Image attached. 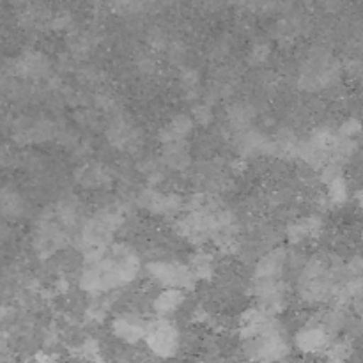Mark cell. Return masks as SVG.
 Here are the masks:
<instances>
[{"instance_id":"obj_1","label":"cell","mask_w":363,"mask_h":363,"mask_svg":"<svg viewBox=\"0 0 363 363\" xmlns=\"http://www.w3.org/2000/svg\"><path fill=\"white\" fill-rule=\"evenodd\" d=\"M140 272V257L126 245H113L99 257L85 261L80 287L85 293H110L133 282Z\"/></svg>"},{"instance_id":"obj_2","label":"cell","mask_w":363,"mask_h":363,"mask_svg":"<svg viewBox=\"0 0 363 363\" xmlns=\"http://www.w3.org/2000/svg\"><path fill=\"white\" fill-rule=\"evenodd\" d=\"M340 273L321 257H312L303 266L298 280V293L307 303H323L335 296L340 286Z\"/></svg>"},{"instance_id":"obj_3","label":"cell","mask_w":363,"mask_h":363,"mask_svg":"<svg viewBox=\"0 0 363 363\" xmlns=\"http://www.w3.org/2000/svg\"><path fill=\"white\" fill-rule=\"evenodd\" d=\"M340 80V64L332 53H315L307 62L303 64L300 71V89L307 92L323 91Z\"/></svg>"},{"instance_id":"obj_4","label":"cell","mask_w":363,"mask_h":363,"mask_svg":"<svg viewBox=\"0 0 363 363\" xmlns=\"http://www.w3.org/2000/svg\"><path fill=\"white\" fill-rule=\"evenodd\" d=\"M123 223V215L113 209L99 211L85 222L80 233V247L84 252L98 250V248L110 247L113 240V234Z\"/></svg>"},{"instance_id":"obj_5","label":"cell","mask_w":363,"mask_h":363,"mask_svg":"<svg viewBox=\"0 0 363 363\" xmlns=\"http://www.w3.org/2000/svg\"><path fill=\"white\" fill-rule=\"evenodd\" d=\"M147 273L152 282L160 287H174V289L190 291L197 284V277L190 266L174 261H155L147 264Z\"/></svg>"},{"instance_id":"obj_6","label":"cell","mask_w":363,"mask_h":363,"mask_svg":"<svg viewBox=\"0 0 363 363\" xmlns=\"http://www.w3.org/2000/svg\"><path fill=\"white\" fill-rule=\"evenodd\" d=\"M247 346L248 357L252 360L259 362H280L286 360L289 354V344H287L286 337L282 335L280 328L269 330V332L262 333V335L254 337V339L243 340Z\"/></svg>"},{"instance_id":"obj_7","label":"cell","mask_w":363,"mask_h":363,"mask_svg":"<svg viewBox=\"0 0 363 363\" xmlns=\"http://www.w3.org/2000/svg\"><path fill=\"white\" fill-rule=\"evenodd\" d=\"M144 340L149 351L158 358L176 357L181 346L179 330L165 319L147 323V332H145Z\"/></svg>"},{"instance_id":"obj_8","label":"cell","mask_w":363,"mask_h":363,"mask_svg":"<svg viewBox=\"0 0 363 363\" xmlns=\"http://www.w3.org/2000/svg\"><path fill=\"white\" fill-rule=\"evenodd\" d=\"M138 204L147 209L149 213H152V215L169 216L181 211L183 199L177 194H165V191H158L155 188H147L138 197Z\"/></svg>"},{"instance_id":"obj_9","label":"cell","mask_w":363,"mask_h":363,"mask_svg":"<svg viewBox=\"0 0 363 363\" xmlns=\"http://www.w3.org/2000/svg\"><path fill=\"white\" fill-rule=\"evenodd\" d=\"M332 333L321 323L319 325H308L294 335V346L301 353H325L330 344H332Z\"/></svg>"},{"instance_id":"obj_10","label":"cell","mask_w":363,"mask_h":363,"mask_svg":"<svg viewBox=\"0 0 363 363\" xmlns=\"http://www.w3.org/2000/svg\"><path fill=\"white\" fill-rule=\"evenodd\" d=\"M50 69V60L45 53L38 52V50H28V52L21 53L16 60H14L13 73L20 78H27V80H39L45 77Z\"/></svg>"},{"instance_id":"obj_11","label":"cell","mask_w":363,"mask_h":363,"mask_svg":"<svg viewBox=\"0 0 363 363\" xmlns=\"http://www.w3.org/2000/svg\"><path fill=\"white\" fill-rule=\"evenodd\" d=\"M147 323L135 314H121L112 321V333L126 344H137L144 340Z\"/></svg>"},{"instance_id":"obj_12","label":"cell","mask_w":363,"mask_h":363,"mask_svg":"<svg viewBox=\"0 0 363 363\" xmlns=\"http://www.w3.org/2000/svg\"><path fill=\"white\" fill-rule=\"evenodd\" d=\"M67 243V236L62 229H60L59 223L53 222H45L39 225L38 234H35V250L39 255L46 257V255H52L53 252H57L59 248H62Z\"/></svg>"},{"instance_id":"obj_13","label":"cell","mask_w":363,"mask_h":363,"mask_svg":"<svg viewBox=\"0 0 363 363\" xmlns=\"http://www.w3.org/2000/svg\"><path fill=\"white\" fill-rule=\"evenodd\" d=\"M162 163L170 170H184L190 167L191 155L186 138L165 142L162 149Z\"/></svg>"},{"instance_id":"obj_14","label":"cell","mask_w":363,"mask_h":363,"mask_svg":"<svg viewBox=\"0 0 363 363\" xmlns=\"http://www.w3.org/2000/svg\"><path fill=\"white\" fill-rule=\"evenodd\" d=\"M287 254L284 248H275L259 259L255 264L254 279H280L286 269Z\"/></svg>"},{"instance_id":"obj_15","label":"cell","mask_w":363,"mask_h":363,"mask_svg":"<svg viewBox=\"0 0 363 363\" xmlns=\"http://www.w3.org/2000/svg\"><path fill=\"white\" fill-rule=\"evenodd\" d=\"M25 199L14 186L0 188V216L7 222H16L25 215Z\"/></svg>"},{"instance_id":"obj_16","label":"cell","mask_w":363,"mask_h":363,"mask_svg":"<svg viewBox=\"0 0 363 363\" xmlns=\"http://www.w3.org/2000/svg\"><path fill=\"white\" fill-rule=\"evenodd\" d=\"M195 121L191 119L190 116L186 113H179V116H174L165 126L160 130V140L162 144L165 142H174V140H181V138H186L188 135L194 131Z\"/></svg>"},{"instance_id":"obj_17","label":"cell","mask_w":363,"mask_h":363,"mask_svg":"<svg viewBox=\"0 0 363 363\" xmlns=\"http://www.w3.org/2000/svg\"><path fill=\"white\" fill-rule=\"evenodd\" d=\"M184 300H186V291L183 289H174V287H163L162 293L156 296L155 311L160 315H170L177 311V308L183 307Z\"/></svg>"},{"instance_id":"obj_18","label":"cell","mask_w":363,"mask_h":363,"mask_svg":"<svg viewBox=\"0 0 363 363\" xmlns=\"http://www.w3.org/2000/svg\"><path fill=\"white\" fill-rule=\"evenodd\" d=\"M321 227L323 222L318 216H308V218L298 220V222L291 223V225L287 227V240L294 245L301 243V241H305L307 238L318 236Z\"/></svg>"},{"instance_id":"obj_19","label":"cell","mask_w":363,"mask_h":363,"mask_svg":"<svg viewBox=\"0 0 363 363\" xmlns=\"http://www.w3.org/2000/svg\"><path fill=\"white\" fill-rule=\"evenodd\" d=\"M52 137V124L48 121H34L32 124H25L21 130L14 133L20 144H38V142H45Z\"/></svg>"},{"instance_id":"obj_20","label":"cell","mask_w":363,"mask_h":363,"mask_svg":"<svg viewBox=\"0 0 363 363\" xmlns=\"http://www.w3.org/2000/svg\"><path fill=\"white\" fill-rule=\"evenodd\" d=\"M227 117H229V124L234 131H245L250 128V123L254 121L255 112L250 105L236 103V105H233L229 108Z\"/></svg>"},{"instance_id":"obj_21","label":"cell","mask_w":363,"mask_h":363,"mask_svg":"<svg viewBox=\"0 0 363 363\" xmlns=\"http://www.w3.org/2000/svg\"><path fill=\"white\" fill-rule=\"evenodd\" d=\"M108 140L112 142L116 147L126 149L137 140V131H135V128H131L130 124L124 123V121H119V123H116L108 130Z\"/></svg>"},{"instance_id":"obj_22","label":"cell","mask_w":363,"mask_h":363,"mask_svg":"<svg viewBox=\"0 0 363 363\" xmlns=\"http://www.w3.org/2000/svg\"><path fill=\"white\" fill-rule=\"evenodd\" d=\"M326 186H328V199L332 204H344L347 197H350V188H347V183L342 174L330 179Z\"/></svg>"},{"instance_id":"obj_23","label":"cell","mask_w":363,"mask_h":363,"mask_svg":"<svg viewBox=\"0 0 363 363\" xmlns=\"http://www.w3.org/2000/svg\"><path fill=\"white\" fill-rule=\"evenodd\" d=\"M57 218L59 223H62L64 227H74L77 225L78 218H80V209L74 201H64L60 202L59 208H57Z\"/></svg>"},{"instance_id":"obj_24","label":"cell","mask_w":363,"mask_h":363,"mask_svg":"<svg viewBox=\"0 0 363 363\" xmlns=\"http://www.w3.org/2000/svg\"><path fill=\"white\" fill-rule=\"evenodd\" d=\"M213 269H215V264H213V257L209 254H197L191 261V272L195 273L197 280H208L211 279Z\"/></svg>"},{"instance_id":"obj_25","label":"cell","mask_w":363,"mask_h":363,"mask_svg":"<svg viewBox=\"0 0 363 363\" xmlns=\"http://www.w3.org/2000/svg\"><path fill=\"white\" fill-rule=\"evenodd\" d=\"M106 181H108V174H106V170L103 169V167L92 165V167H87V169L82 170L80 183L85 184V186L98 188V186H101V184H105Z\"/></svg>"},{"instance_id":"obj_26","label":"cell","mask_w":363,"mask_h":363,"mask_svg":"<svg viewBox=\"0 0 363 363\" xmlns=\"http://www.w3.org/2000/svg\"><path fill=\"white\" fill-rule=\"evenodd\" d=\"M325 353L330 360L342 362L351 357V353H353V346H351L350 342H344V340H340V342H333L332 340V344H330L328 350H326Z\"/></svg>"},{"instance_id":"obj_27","label":"cell","mask_w":363,"mask_h":363,"mask_svg":"<svg viewBox=\"0 0 363 363\" xmlns=\"http://www.w3.org/2000/svg\"><path fill=\"white\" fill-rule=\"evenodd\" d=\"M337 131H339V133L342 135V137L354 138L362 131V123L358 119H354V117H351V119L344 121V123L340 124V128Z\"/></svg>"},{"instance_id":"obj_28","label":"cell","mask_w":363,"mask_h":363,"mask_svg":"<svg viewBox=\"0 0 363 363\" xmlns=\"http://www.w3.org/2000/svg\"><path fill=\"white\" fill-rule=\"evenodd\" d=\"M269 57V46L268 45H257L250 52V57H248V62L254 64V66H261L268 60Z\"/></svg>"},{"instance_id":"obj_29","label":"cell","mask_w":363,"mask_h":363,"mask_svg":"<svg viewBox=\"0 0 363 363\" xmlns=\"http://www.w3.org/2000/svg\"><path fill=\"white\" fill-rule=\"evenodd\" d=\"M199 82H201V74H199V71L186 69L183 71V74H181V84H183V87L186 89V91H194V89L199 85Z\"/></svg>"},{"instance_id":"obj_30","label":"cell","mask_w":363,"mask_h":363,"mask_svg":"<svg viewBox=\"0 0 363 363\" xmlns=\"http://www.w3.org/2000/svg\"><path fill=\"white\" fill-rule=\"evenodd\" d=\"M194 121L195 123L202 124V126H206V124H209L213 121V113H211V108L206 105H201V106H195L194 108Z\"/></svg>"},{"instance_id":"obj_31","label":"cell","mask_w":363,"mask_h":363,"mask_svg":"<svg viewBox=\"0 0 363 363\" xmlns=\"http://www.w3.org/2000/svg\"><path fill=\"white\" fill-rule=\"evenodd\" d=\"M347 273H350L351 277H363V257H353L350 261V264H347Z\"/></svg>"},{"instance_id":"obj_32","label":"cell","mask_w":363,"mask_h":363,"mask_svg":"<svg viewBox=\"0 0 363 363\" xmlns=\"http://www.w3.org/2000/svg\"><path fill=\"white\" fill-rule=\"evenodd\" d=\"M357 202H358V206L363 209V190L357 191Z\"/></svg>"}]
</instances>
